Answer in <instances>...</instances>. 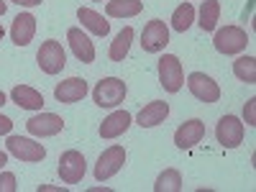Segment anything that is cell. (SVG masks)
<instances>
[{
	"label": "cell",
	"mask_w": 256,
	"mask_h": 192,
	"mask_svg": "<svg viewBox=\"0 0 256 192\" xmlns=\"http://www.w3.org/2000/svg\"><path fill=\"white\" fill-rule=\"evenodd\" d=\"M212 46H216L218 54L236 56V54L246 52V46H248V34H246L241 26H223V28H216Z\"/></svg>",
	"instance_id": "6da1fadb"
},
{
	"label": "cell",
	"mask_w": 256,
	"mask_h": 192,
	"mask_svg": "<svg viewBox=\"0 0 256 192\" xmlns=\"http://www.w3.org/2000/svg\"><path fill=\"white\" fill-rule=\"evenodd\" d=\"M126 95H128V88L120 77H102L92 90V100L98 108H118L126 100Z\"/></svg>",
	"instance_id": "7a4b0ae2"
},
{
	"label": "cell",
	"mask_w": 256,
	"mask_h": 192,
	"mask_svg": "<svg viewBox=\"0 0 256 192\" xmlns=\"http://www.w3.org/2000/svg\"><path fill=\"white\" fill-rule=\"evenodd\" d=\"M156 72H159V84L166 92H180L182 84H184V70H182V62L174 54H162L159 64H156Z\"/></svg>",
	"instance_id": "3957f363"
},
{
	"label": "cell",
	"mask_w": 256,
	"mask_h": 192,
	"mask_svg": "<svg viewBox=\"0 0 256 192\" xmlns=\"http://www.w3.org/2000/svg\"><path fill=\"white\" fill-rule=\"evenodd\" d=\"M6 148H8L10 156H16L18 162H28V164L44 162V156H46V148L41 146L36 138H28V136H10L8 134Z\"/></svg>",
	"instance_id": "277c9868"
},
{
	"label": "cell",
	"mask_w": 256,
	"mask_h": 192,
	"mask_svg": "<svg viewBox=\"0 0 256 192\" xmlns=\"http://www.w3.org/2000/svg\"><path fill=\"white\" fill-rule=\"evenodd\" d=\"M36 62L44 74H59L64 70V64H67V52H64V46L56 38H49L36 52Z\"/></svg>",
	"instance_id": "5b68a950"
},
{
	"label": "cell",
	"mask_w": 256,
	"mask_h": 192,
	"mask_svg": "<svg viewBox=\"0 0 256 192\" xmlns=\"http://www.w3.org/2000/svg\"><path fill=\"white\" fill-rule=\"evenodd\" d=\"M56 172L62 177L64 184H80L84 172H88V162H84V154L77 152V148H70V152H64L59 156V166Z\"/></svg>",
	"instance_id": "8992f818"
},
{
	"label": "cell",
	"mask_w": 256,
	"mask_h": 192,
	"mask_svg": "<svg viewBox=\"0 0 256 192\" xmlns=\"http://www.w3.org/2000/svg\"><path fill=\"white\" fill-rule=\"evenodd\" d=\"M126 164V148L120 144H113L108 146L105 152L98 156V164H95V180L98 182H105V180H110L116 177L120 169Z\"/></svg>",
	"instance_id": "52a82bcc"
},
{
	"label": "cell",
	"mask_w": 256,
	"mask_h": 192,
	"mask_svg": "<svg viewBox=\"0 0 256 192\" xmlns=\"http://www.w3.org/2000/svg\"><path fill=\"white\" fill-rule=\"evenodd\" d=\"M169 44V26L164 24L162 18L148 20L141 31V46L146 54H159L164 52V46Z\"/></svg>",
	"instance_id": "ba28073f"
},
{
	"label": "cell",
	"mask_w": 256,
	"mask_h": 192,
	"mask_svg": "<svg viewBox=\"0 0 256 192\" xmlns=\"http://www.w3.org/2000/svg\"><path fill=\"white\" fill-rule=\"evenodd\" d=\"M187 90L195 95L200 102H208V105H212V102L220 100L218 82L212 80L210 74H205V72H192V74L187 77Z\"/></svg>",
	"instance_id": "9c48e42d"
},
{
	"label": "cell",
	"mask_w": 256,
	"mask_h": 192,
	"mask_svg": "<svg viewBox=\"0 0 256 192\" xmlns=\"http://www.w3.org/2000/svg\"><path fill=\"white\" fill-rule=\"evenodd\" d=\"M244 134H246V128L241 118L236 116H223L216 126V138L223 148H238L244 144Z\"/></svg>",
	"instance_id": "30bf717a"
},
{
	"label": "cell",
	"mask_w": 256,
	"mask_h": 192,
	"mask_svg": "<svg viewBox=\"0 0 256 192\" xmlns=\"http://www.w3.org/2000/svg\"><path fill=\"white\" fill-rule=\"evenodd\" d=\"M26 131L36 138H49L64 131V118L56 113H36L26 120Z\"/></svg>",
	"instance_id": "8fae6325"
},
{
	"label": "cell",
	"mask_w": 256,
	"mask_h": 192,
	"mask_svg": "<svg viewBox=\"0 0 256 192\" xmlns=\"http://www.w3.org/2000/svg\"><path fill=\"white\" fill-rule=\"evenodd\" d=\"M205 138V123L200 118H190L184 120L177 131H174V146L187 152V148H195L200 141Z\"/></svg>",
	"instance_id": "7c38bea8"
},
{
	"label": "cell",
	"mask_w": 256,
	"mask_h": 192,
	"mask_svg": "<svg viewBox=\"0 0 256 192\" xmlns=\"http://www.w3.org/2000/svg\"><path fill=\"white\" fill-rule=\"evenodd\" d=\"M88 80H82V77H67V80H62L56 88H54V98L64 105H72V102H80L84 100V95H88Z\"/></svg>",
	"instance_id": "4fadbf2b"
},
{
	"label": "cell",
	"mask_w": 256,
	"mask_h": 192,
	"mask_svg": "<svg viewBox=\"0 0 256 192\" xmlns=\"http://www.w3.org/2000/svg\"><path fill=\"white\" fill-rule=\"evenodd\" d=\"M67 41H70L72 54H74L82 64H92V62H95V44H92L90 36L84 34L80 26H72V28L67 31Z\"/></svg>",
	"instance_id": "5bb4252c"
},
{
	"label": "cell",
	"mask_w": 256,
	"mask_h": 192,
	"mask_svg": "<svg viewBox=\"0 0 256 192\" xmlns=\"http://www.w3.org/2000/svg\"><path fill=\"white\" fill-rule=\"evenodd\" d=\"M131 123H134V116L128 110H113L108 118L100 123V138L113 141V138L123 136L128 128H131Z\"/></svg>",
	"instance_id": "9a60e30c"
},
{
	"label": "cell",
	"mask_w": 256,
	"mask_h": 192,
	"mask_svg": "<svg viewBox=\"0 0 256 192\" xmlns=\"http://www.w3.org/2000/svg\"><path fill=\"white\" fill-rule=\"evenodd\" d=\"M36 36V16L34 13H18L10 26V38L16 46H28Z\"/></svg>",
	"instance_id": "2e32d148"
},
{
	"label": "cell",
	"mask_w": 256,
	"mask_h": 192,
	"mask_svg": "<svg viewBox=\"0 0 256 192\" xmlns=\"http://www.w3.org/2000/svg\"><path fill=\"white\" fill-rule=\"evenodd\" d=\"M10 100L24 110H41L44 108V95L36 88H31V84H16L10 90Z\"/></svg>",
	"instance_id": "e0dca14e"
},
{
	"label": "cell",
	"mask_w": 256,
	"mask_h": 192,
	"mask_svg": "<svg viewBox=\"0 0 256 192\" xmlns=\"http://www.w3.org/2000/svg\"><path fill=\"white\" fill-rule=\"evenodd\" d=\"M166 116H169V102H164V100H152L148 105H144V108L138 110L136 123H138L141 128H154V126L164 123Z\"/></svg>",
	"instance_id": "ac0fdd59"
},
{
	"label": "cell",
	"mask_w": 256,
	"mask_h": 192,
	"mask_svg": "<svg viewBox=\"0 0 256 192\" xmlns=\"http://www.w3.org/2000/svg\"><path fill=\"white\" fill-rule=\"evenodd\" d=\"M77 18H80L82 28L92 31L95 36H108V34H110V20H105V18H102L98 10H92V8H80V10H77Z\"/></svg>",
	"instance_id": "d6986e66"
},
{
	"label": "cell",
	"mask_w": 256,
	"mask_h": 192,
	"mask_svg": "<svg viewBox=\"0 0 256 192\" xmlns=\"http://www.w3.org/2000/svg\"><path fill=\"white\" fill-rule=\"evenodd\" d=\"M218 20H220V3L218 0H202L200 13H198V24L205 34L216 31L218 28Z\"/></svg>",
	"instance_id": "ffe728a7"
},
{
	"label": "cell",
	"mask_w": 256,
	"mask_h": 192,
	"mask_svg": "<svg viewBox=\"0 0 256 192\" xmlns=\"http://www.w3.org/2000/svg\"><path fill=\"white\" fill-rule=\"evenodd\" d=\"M144 10L141 0H108L105 3V13L110 18H134Z\"/></svg>",
	"instance_id": "44dd1931"
},
{
	"label": "cell",
	"mask_w": 256,
	"mask_h": 192,
	"mask_svg": "<svg viewBox=\"0 0 256 192\" xmlns=\"http://www.w3.org/2000/svg\"><path fill=\"white\" fill-rule=\"evenodd\" d=\"M131 41H134V28H131V26H123V28L118 31V36L113 38V44H110V49H108V56H110L113 62H123V59L128 56V52H131Z\"/></svg>",
	"instance_id": "7402d4cb"
},
{
	"label": "cell",
	"mask_w": 256,
	"mask_h": 192,
	"mask_svg": "<svg viewBox=\"0 0 256 192\" xmlns=\"http://www.w3.org/2000/svg\"><path fill=\"white\" fill-rule=\"evenodd\" d=\"M195 18H198L195 6H192V3H182V6H177L174 13H172V28H174L177 34H184L192 24H195Z\"/></svg>",
	"instance_id": "603a6c76"
},
{
	"label": "cell",
	"mask_w": 256,
	"mask_h": 192,
	"mask_svg": "<svg viewBox=\"0 0 256 192\" xmlns=\"http://www.w3.org/2000/svg\"><path fill=\"white\" fill-rule=\"evenodd\" d=\"M154 192H182V174H180V169H174V166L164 169V172L156 177V182H154Z\"/></svg>",
	"instance_id": "cb8c5ba5"
},
{
	"label": "cell",
	"mask_w": 256,
	"mask_h": 192,
	"mask_svg": "<svg viewBox=\"0 0 256 192\" xmlns=\"http://www.w3.org/2000/svg\"><path fill=\"white\" fill-rule=\"evenodd\" d=\"M233 74L246 84H256V59L254 56H238L233 62Z\"/></svg>",
	"instance_id": "d4e9b609"
},
{
	"label": "cell",
	"mask_w": 256,
	"mask_h": 192,
	"mask_svg": "<svg viewBox=\"0 0 256 192\" xmlns=\"http://www.w3.org/2000/svg\"><path fill=\"white\" fill-rule=\"evenodd\" d=\"M244 120L246 126H256V98H248L244 105Z\"/></svg>",
	"instance_id": "484cf974"
},
{
	"label": "cell",
	"mask_w": 256,
	"mask_h": 192,
	"mask_svg": "<svg viewBox=\"0 0 256 192\" xmlns=\"http://www.w3.org/2000/svg\"><path fill=\"white\" fill-rule=\"evenodd\" d=\"M18 184H16V174L13 172H3L0 174V192H16Z\"/></svg>",
	"instance_id": "4316f807"
},
{
	"label": "cell",
	"mask_w": 256,
	"mask_h": 192,
	"mask_svg": "<svg viewBox=\"0 0 256 192\" xmlns=\"http://www.w3.org/2000/svg\"><path fill=\"white\" fill-rule=\"evenodd\" d=\"M10 131H13V120H10L8 116L0 113V136H8Z\"/></svg>",
	"instance_id": "83f0119b"
},
{
	"label": "cell",
	"mask_w": 256,
	"mask_h": 192,
	"mask_svg": "<svg viewBox=\"0 0 256 192\" xmlns=\"http://www.w3.org/2000/svg\"><path fill=\"white\" fill-rule=\"evenodd\" d=\"M10 3H16V6H24V8H36V6L44 3V0H10Z\"/></svg>",
	"instance_id": "f1b7e54d"
},
{
	"label": "cell",
	"mask_w": 256,
	"mask_h": 192,
	"mask_svg": "<svg viewBox=\"0 0 256 192\" xmlns=\"http://www.w3.org/2000/svg\"><path fill=\"white\" fill-rule=\"evenodd\" d=\"M38 192H67V187H54V184H38Z\"/></svg>",
	"instance_id": "f546056e"
},
{
	"label": "cell",
	"mask_w": 256,
	"mask_h": 192,
	"mask_svg": "<svg viewBox=\"0 0 256 192\" xmlns=\"http://www.w3.org/2000/svg\"><path fill=\"white\" fill-rule=\"evenodd\" d=\"M8 164V152H0V169Z\"/></svg>",
	"instance_id": "4dcf8cb0"
},
{
	"label": "cell",
	"mask_w": 256,
	"mask_h": 192,
	"mask_svg": "<svg viewBox=\"0 0 256 192\" xmlns=\"http://www.w3.org/2000/svg\"><path fill=\"white\" fill-rule=\"evenodd\" d=\"M6 100H8V95H6L3 90H0V108H3V105H6Z\"/></svg>",
	"instance_id": "1f68e13d"
},
{
	"label": "cell",
	"mask_w": 256,
	"mask_h": 192,
	"mask_svg": "<svg viewBox=\"0 0 256 192\" xmlns=\"http://www.w3.org/2000/svg\"><path fill=\"white\" fill-rule=\"evenodd\" d=\"M6 10H8V6H6V0H0V16H6Z\"/></svg>",
	"instance_id": "d6a6232c"
},
{
	"label": "cell",
	"mask_w": 256,
	"mask_h": 192,
	"mask_svg": "<svg viewBox=\"0 0 256 192\" xmlns=\"http://www.w3.org/2000/svg\"><path fill=\"white\" fill-rule=\"evenodd\" d=\"M3 36H6V28H3V26H0V41H3Z\"/></svg>",
	"instance_id": "836d02e7"
},
{
	"label": "cell",
	"mask_w": 256,
	"mask_h": 192,
	"mask_svg": "<svg viewBox=\"0 0 256 192\" xmlns=\"http://www.w3.org/2000/svg\"><path fill=\"white\" fill-rule=\"evenodd\" d=\"M95 3H102V0H95Z\"/></svg>",
	"instance_id": "e575fe53"
}]
</instances>
